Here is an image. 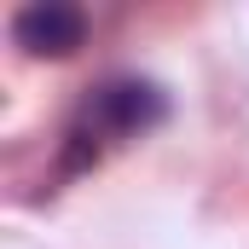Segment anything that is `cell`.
I'll list each match as a JSON object with an SVG mask.
<instances>
[{
	"label": "cell",
	"mask_w": 249,
	"mask_h": 249,
	"mask_svg": "<svg viewBox=\"0 0 249 249\" xmlns=\"http://www.w3.org/2000/svg\"><path fill=\"white\" fill-rule=\"evenodd\" d=\"M162 87H151V81H139V75H110L105 87H93V99H87V110H81V127L70 133L75 139V157H70V168H81L87 162V151L99 157V139L105 145H122V139H139V133H151V127L162 122Z\"/></svg>",
	"instance_id": "6da1fadb"
},
{
	"label": "cell",
	"mask_w": 249,
	"mask_h": 249,
	"mask_svg": "<svg viewBox=\"0 0 249 249\" xmlns=\"http://www.w3.org/2000/svg\"><path fill=\"white\" fill-rule=\"evenodd\" d=\"M12 41L23 53H47V58H64L87 41V12L81 6H64V0H41V6H23L12 18Z\"/></svg>",
	"instance_id": "7a4b0ae2"
}]
</instances>
